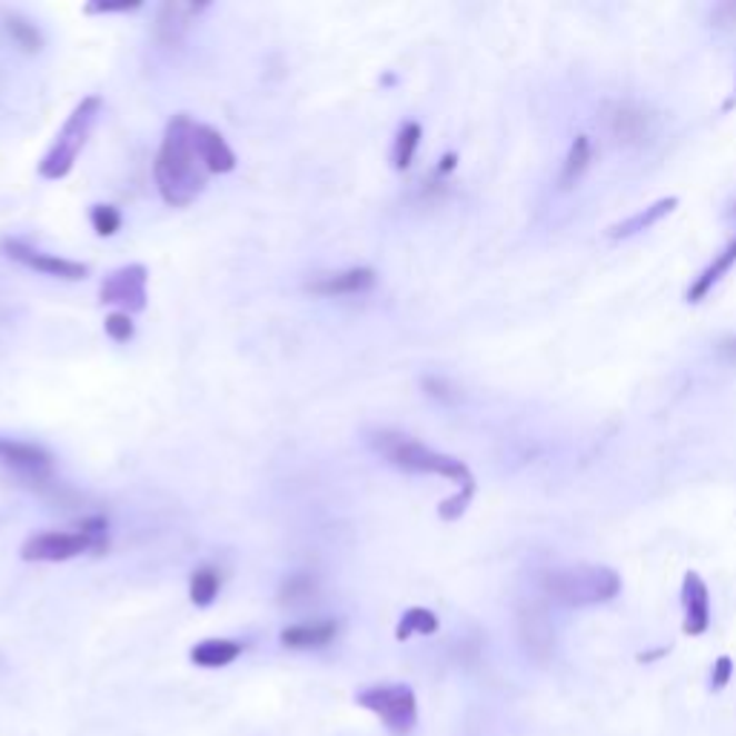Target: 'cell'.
<instances>
[{
	"label": "cell",
	"instance_id": "30bf717a",
	"mask_svg": "<svg viewBox=\"0 0 736 736\" xmlns=\"http://www.w3.org/2000/svg\"><path fill=\"white\" fill-rule=\"evenodd\" d=\"M83 553H92V547L78 529L76 533H58V529L38 533L32 535V538H27L21 547L23 561H43V564L70 561V558L83 556Z\"/></svg>",
	"mask_w": 736,
	"mask_h": 736
},
{
	"label": "cell",
	"instance_id": "cb8c5ba5",
	"mask_svg": "<svg viewBox=\"0 0 736 736\" xmlns=\"http://www.w3.org/2000/svg\"><path fill=\"white\" fill-rule=\"evenodd\" d=\"M219 573L213 567H202L190 576V601L196 607H208L213 605V598L219 596Z\"/></svg>",
	"mask_w": 736,
	"mask_h": 736
},
{
	"label": "cell",
	"instance_id": "ba28073f",
	"mask_svg": "<svg viewBox=\"0 0 736 736\" xmlns=\"http://www.w3.org/2000/svg\"><path fill=\"white\" fill-rule=\"evenodd\" d=\"M515 621H518V639L535 662H549L556 656V627L544 601H524Z\"/></svg>",
	"mask_w": 736,
	"mask_h": 736
},
{
	"label": "cell",
	"instance_id": "e575fe53",
	"mask_svg": "<svg viewBox=\"0 0 736 736\" xmlns=\"http://www.w3.org/2000/svg\"><path fill=\"white\" fill-rule=\"evenodd\" d=\"M730 216H736V205H734V210H730Z\"/></svg>",
	"mask_w": 736,
	"mask_h": 736
},
{
	"label": "cell",
	"instance_id": "484cf974",
	"mask_svg": "<svg viewBox=\"0 0 736 736\" xmlns=\"http://www.w3.org/2000/svg\"><path fill=\"white\" fill-rule=\"evenodd\" d=\"M314 590H317V584H314V578L306 576V573H299V576H291L286 584H282V593H279V601H282V605H299V601H306V598H311Z\"/></svg>",
	"mask_w": 736,
	"mask_h": 736
},
{
	"label": "cell",
	"instance_id": "e0dca14e",
	"mask_svg": "<svg viewBox=\"0 0 736 736\" xmlns=\"http://www.w3.org/2000/svg\"><path fill=\"white\" fill-rule=\"evenodd\" d=\"M734 265H736V239L723 250V253H716L714 262L696 277L694 286L688 288V302H702V299L714 291V286H719V279H723Z\"/></svg>",
	"mask_w": 736,
	"mask_h": 736
},
{
	"label": "cell",
	"instance_id": "603a6c76",
	"mask_svg": "<svg viewBox=\"0 0 736 736\" xmlns=\"http://www.w3.org/2000/svg\"><path fill=\"white\" fill-rule=\"evenodd\" d=\"M420 136H424V130H420L417 121H406V125L400 127V132H397V139H395V153H391L397 170H409L411 159H415V153H417V147H420Z\"/></svg>",
	"mask_w": 736,
	"mask_h": 736
},
{
	"label": "cell",
	"instance_id": "ffe728a7",
	"mask_svg": "<svg viewBox=\"0 0 736 736\" xmlns=\"http://www.w3.org/2000/svg\"><path fill=\"white\" fill-rule=\"evenodd\" d=\"M590 161H593L590 139H587V136H578V139L570 145V153H567V159H564V165H561V176H558L561 188L570 190L573 185L581 179L584 170L590 167Z\"/></svg>",
	"mask_w": 736,
	"mask_h": 736
},
{
	"label": "cell",
	"instance_id": "f546056e",
	"mask_svg": "<svg viewBox=\"0 0 736 736\" xmlns=\"http://www.w3.org/2000/svg\"><path fill=\"white\" fill-rule=\"evenodd\" d=\"M710 23H714L716 29H736V3L730 0V3H719V7L710 12Z\"/></svg>",
	"mask_w": 736,
	"mask_h": 736
},
{
	"label": "cell",
	"instance_id": "5b68a950",
	"mask_svg": "<svg viewBox=\"0 0 736 736\" xmlns=\"http://www.w3.org/2000/svg\"><path fill=\"white\" fill-rule=\"evenodd\" d=\"M357 705L380 716L395 736H409L417 725V696L409 685H375L357 694Z\"/></svg>",
	"mask_w": 736,
	"mask_h": 736
},
{
	"label": "cell",
	"instance_id": "5bb4252c",
	"mask_svg": "<svg viewBox=\"0 0 736 736\" xmlns=\"http://www.w3.org/2000/svg\"><path fill=\"white\" fill-rule=\"evenodd\" d=\"M377 282V273L371 268H348L340 273H326L308 282V291L320 297H348V294H366Z\"/></svg>",
	"mask_w": 736,
	"mask_h": 736
},
{
	"label": "cell",
	"instance_id": "f1b7e54d",
	"mask_svg": "<svg viewBox=\"0 0 736 736\" xmlns=\"http://www.w3.org/2000/svg\"><path fill=\"white\" fill-rule=\"evenodd\" d=\"M730 676H734V662H730V656H719L714 662V670H710V690H723Z\"/></svg>",
	"mask_w": 736,
	"mask_h": 736
},
{
	"label": "cell",
	"instance_id": "83f0119b",
	"mask_svg": "<svg viewBox=\"0 0 736 736\" xmlns=\"http://www.w3.org/2000/svg\"><path fill=\"white\" fill-rule=\"evenodd\" d=\"M105 331H107V337H110V340L127 342V340H132V334H136V328H132L130 314L116 311V314H110V317H107V320H105Z\"/></svg>",
	"mask_w": 736,
	"mask_h": 736
},
{
	"label": "cell",
	"instance_id": "3957f363",
	"mask_svg": "<svg viewBox=\"0 0 736 736\" xmlns=\"http://www.w3.org/2000/svg\"><path fill=\"white\" fill-rule=\"evenodd\" d=\"M621 590V578L610 567L598 564H576L541 573V593L553 605L590 607L613 601Z\"/></svg>",
	"mask_w": 736,
	"mask_h": 736
},
{
	"label": "cell",
	"instance_id": "8992f818",
	"mask_svg": "<svg viewBox=\"0 0 736 736\" xmlns=\"http://www.w3.org/2000/svg\"><path fill=\"white\" fill-rule=\"evenodd\" d=\"M601 125L607 136L621 147H639L656 136V116L647 107L633 105V101H607L601 107Z\"/></svg>",
	"mask_w": 736,
	"mask_h": 736
},
{
	"label": "cell",
	"instance_id": "4dcf8cb0",
	"mask_svg": "<svg viewBox=\"0 0 736 736\" xmlns=\"http://www.w3.org/2000/svg\"><path fill=\"white\" fill-rule=\"evenodd\" d=\"M716 355L723 357L725 362H736V334L716 342Z\"/></svg>",
	"mask_w": 736,
	"mask_h": 736
},
{
	"label": "cell",
	"instance_id": "d6a6232c",
	"mask_svg": "<svg viewBox=\"0 0 736 736\" xmlns=\"http://www.w3.org/2000/svg\"><path fill=\"white\" fill-rule=\"evenodd\" d=\"M455 165H458V156H455V153L444 156V159H440V167H438V176L451 173V170H455Z\"/></svg>",
	"mask_w": 736,
	"mask_h": 736
},
{
	"label": "cell",
	"instance_id": "277c9868",
	"mask_svg": "<svg viewBox=\"0 0 736 736\" xmlns=\"http://www.w3.org/2000/svg\"><path fill=\"white\" fill-rule=\"evenodd\" d=\"M98 112H101V98L98 96H87L81 105L72 110L67 125H63L61 132L56 136V145L49 147V153L43 156L41 165H38V173H41L43 179H63V176L76 167L78 153H81L87 139H90L92 127H96Z\"/></svg>",
	"mask_w": 736,
	"mask_h": 736
},
{
	"label": "cell",
	"instance_id": "ac0fdd59",
	"mask_svg": "<svg viewBox=\"0 0 736 736\" xmlns=\"http://www.w3.org/2000/svg\"><path fill=\"white\" fill-rule=\"evenodd\" d=\"M679 205V199L676 196H670V199H662V202L650 205V208L639 210V213H633L630 219H625V222H618L616 228H610V237L613 239H627V237H636V233H641V230H650L656 222H662L670 210Z\"/></svg>",
	"mask_w": 736,
	"mask_h": 736
},
{
	"label": "cell",
	"instance_id": "52a82bcc",
	"mask_svg": "<svg viewBox=\"0 0 736 736\" xmlns=\"http://www.w3.org/2000/svg\"><path fill=\"white\" fill-rule=\"evenodd\" d=\"M0 466H7L14 478L36 489L52 487V473H56V458L43 446L27 444V440L0 438Z\"/></svg>",
	"mask_w": 736,
	"mask_h": 736
},
{
	"label": "cell",
	"instance_id": "d4e9b609",
	"mask_svg": "<svg viewBox=\"0 0 736 736\" xmlns=\"http://www.w3.org/2000/svg\"><path fill=\"white\" fill-rule=\"evenodd\" d=\"M78 533L90 541L92 553H105L107 549V535H110V524H107L105 515H90L78 524Z\"/></svg>",
	"mask_w": 736,
	"mask_h": 736
},
{
	"label": "cell",
	"instance_id": "1f68e13d",
	"mask_svg": "<svg viewBox=\"0 0 736 736\" xmlns=\"http://www.w3.org/2000/svg\"><path fill=\"white\" fill-rule=\"evenodd\" d=\"M139 7L141 3H92V7H87V12H132Z\"/></svg>",
	"mask_w": 736,
	"mask_h": 736
},
{
	"label": "cell",
	"instance_id": "9c48e42d",
	"mask_svg": "<svg viewBox=\"0 0 736 736\" xmlns=\"http://www.w3.org/2000/svg\"><path fill=\"white\" fill-rule=\"evenodd\" d=\"M147 273L145 265H125L112 271L101 286V302L105 306H119L125 314L145 311L147 308Z\"/></svg>",
	"mask_w": 736,
	"mask_h": 736
},
{
	"label": "cell",
	"instance_id": "836d02e7",
	"mask_svg": "<svg viewBox=\"0 0 736 736\" xmlns=\"http://www.w3.org/2000/svg\"><path fill=\"white\" fill-rule=\"evenodd\" d=\"M730 105H736V83H734V96H730V101H728V107Z\"/></svg>",
	"mask_w": 736,
	"mask_h": 736
},
{
	"label": "cell",
	"instance_id": "2e32d148",
	"mask_svg": "<svg viewBox=\"0 0 736 736\" xmlns=\"http://www.w3.org/2000/svg\"><path fill=\"white\" fill-rule=\"evenodd\" d=\"M337 636V625L334 621H311V625L286 627L279 633V641L291 650H311V647H322Z\"/></svg>",
	"mask_w": 736,
	"mask_h": 736
},
{
	"label": "cell",
	"instance_id": "8fae6325",
	"mask_svg": "<svg viewBox=\"0 0 736 736\" xmlns=\"http://www.w3.org/2000/svg\"><path fill=\"white\" fill-rule=\"evenodd\" d=\"M0 250H3L9 259H14V262H21L23 268H32V271L38 273H47V277L70 279V282H76V279H83L90 273L87 265L72 262V259H61L56 257V253H43V250L29 248V245L18 242V239H3V242H0Z\"/></svg>",
	"mask_w": 736,
	"mask_h": 736
},
{
	"label": "cell",
	"instance_id": "6da1fadb",
	"mask_svg": "<svg viewBox=\"0 0 736 736\" xmlns=\"http://www.w3.org/2000/svg\"><path fill=\"white\" fill-rule=\"evenodd\" d=\"M153 173L161 199L170 208H188L208 185V167L196 150V121L185 112L167 125Z\"/></svg>",
	"mask_w": 736,
	"mask_h": 736
},
{
	"label": "cell",
	"instance_id": "9a60e30c",
	"mask_svg": "<svg viewBox=\"0 0 736 736\" xmlns=\"http://www.w3.org/2000/svg\"><path fill=\"white\" fill-rule=\"evenodd\" d=\"M196 150L208 167V173H230L237 167V153L230 150L222 132L213 127L196 125Z\"/></svg>",
	"mask_w": 736,
	"mask_h": 736
},
{
	"label": "cell",
	"instance_id": "44dd1931",
	"mask_svg": "<svg viewBox=\"0 0 736 736\" xmlns=\"http://www.w3.org/2000/svg\"><path fill=\"white\" fill-rule=\"evenodd\" d=\"M3 29H7V36L14 41V47H21L29 56H36V52L43 49L41 29L32 21H27L23 14H3Z\"/></svg>",
	"mask_w": 736,
	"mask_h": 736
},
{
	"label": "cell",
	"instance_id": "d6986e66",
	"mask_svg": "<svg viewBox=\"0 0 736 736\" xmlns=\"http://www.w3.org/2000/svg\"><path fill=\"white\" fill-rule=\"evenodd\" d=\"M242 654V645L230 639H208L199 641V645L190 650V659L199 667H225L230 662H237Z\"/></svg>",
	"mask_w": 736,
	"mask_h": 736
},
{
	"label": "cell",
	"instance_id": "7402d4cb",
	"mask_svg": "<svg viewBox=\"0 0 736 736\" xmlns=\"http://www.w3.org/2000/svg\"><path fill=\"white\" fill-rule=\"evenodd\" d=\"M440 621L438 616L431 610H426V607H411V610L404 613V618H400V625H397L395 636L400 641L411 639L415 633H420V636H431V633H438Z\"/></svg>",
	"mask_w": 736,
	"mask_h": 736
},
{
	"label": "cell",
	"instance_id": "4fadbf2b",
	"mask_svg": "<svg viewBox=\"0 0 736 736\" xmlns=\"http://www.w3.org/2000/svg\"><path fill=\"white\" fill-rule=\"evenodd\" d=\"M682 607H685V633L702 636L710 627V593L699 573H688L682 581Z\"/></svg>",
	"mask_w": 736,
	"mask_h": 736
},
{
	"label": "cell",
	"instance_id": "7a4b0ae2",
	"mask_svg": "<svg viewBox=\"0 0 736 736\" xmlns=\"http://www.w3.org/2000/svg\"><path fill=\"white\" fill-rule=\"evenodd\" d=\"M375 449L380 451L382 458L389 460L391 466L397 469H406V473H417V475H440V478H449L458 484V495L440 504V518L444 521H455L460 515L466 513V507L473 504L475 495V478L469 473V466L464 460L451 458V455H444V451L429 449L420 440L409 438V435H400V431H377L375 438H371Z\"/></svg>",
	"mask_w": 736,
	"mask_h": 736
},
{
	"label": "cell",
	"instance_id": "4316f807",
	"mask_svg": "<svg viewBox=\"0 0 736 736\" xmlns=\"http://www.w3.org/2000/svg\"><path fill=\"white\" fill-rule=\"evenodd\" d=\"M90 222L98 237H112L121 230V213L112 205H96L90 210Z\"/></svg>",
	"mask_w": 736,
	"mask_h": 736
},
{
	"label": "cell",
	"instance_id": "7c38bea8",
	"mask_svg": "<svg viewBox=\"0 0 736 736\" xmlns=\"http://www.w3.org/2000/svg\"><path fill=\"white\" fill-rule=\"evenodd\" d=\"M208 3H181V0H167L161 3L159 12H156V41L165 43V47H179L185 38H188L190 27L199 18V12H205Z\"/></svg>",
	"mask_w": 736,
	"mask_h": 736
}]
</instances>
